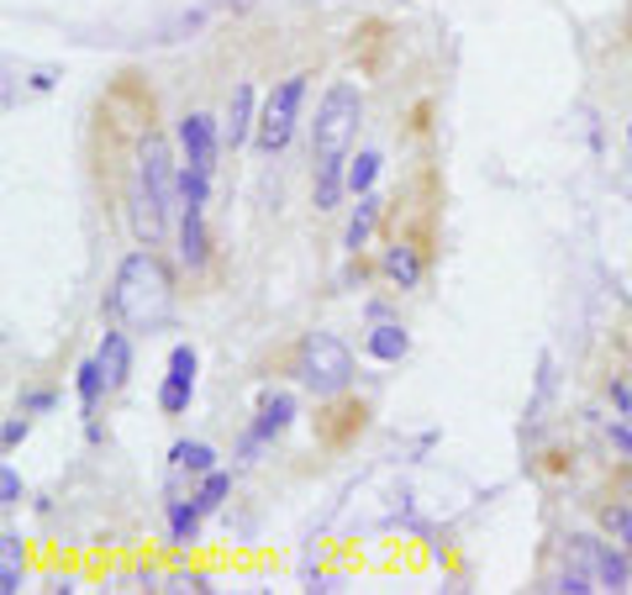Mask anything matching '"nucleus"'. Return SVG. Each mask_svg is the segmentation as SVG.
I'll list each match as a JSON object with an SVG mask.
<instances>
[{"mask_svg": "<svg viewBox=\"0 0 632 595\" xmlns=\"http://www.w3.org/2000/svg\"><path fill=\"white\" fill-rule=\"evenodd\" d=\"M170 591H211V580H206V574H190V570H185V574H174V580H170Z\"/></svg>", "mask_w": 632, "mask_h": 595, "instance_id": "23", "label": "nucleus"}, {"mask_svg": "<svg viewBox=\"0 0 632 595\" xmlns=\"http://www.w3.org/2000/svg\"><path fill=\"white\" fill-rule=\"evenodd\" d=\"M22 574H26V548L17 532H6V538H0V591L17 595L22 591Z\"/></svg>", "mask_w": 632, "mask_h": 595, "instance_id": "15", "label": "nucleus"}, {"mask_svg": "<svg viewBox=\"0 0 632 595\" xmlns=\"http://www.w3.org/2000/svg\"><path fill=\"white\" fill-rule=\"evenodd\" d=\"M611 443H617V448L632 458V432H628V428H611Z\"/></svg>", "mask_w": 632, "mask_h": 595, "instance_id": "25", "label": "nucleus"}, {"mask_svg": "<svg viewBox=\"0 0 632 595\" xmlns=\"http://www.w3.org/2000/svg\"><path fill=\"white\" fill-rule=\"evenodd\" d=\"M200 506H195V496L190 500H170V543L174 548H195L200 543Z\"/></svg>", "mask_w": 632, "mask_h": 595, "instance_id": "14", "label": "nucleus"}, {"mask_svg": "<svg viewBox=\"0 0 632 595\" xmlns=\"http://www.w3.org/2000/svg\"><path fill=\"white\" fill-rule=\"evenodd\" d=\"M0 506H22V475L11 464L0 469Z\"/></svg>", "mask_w": 632, "mask_h": 595, "instance_id": "21", "label": "nucleus"}, {"mask_svg": "<svg viewBox=\"0 0 632 595\" xmlns=\"http://www.w3.org/2000/svg\"><path fill=\"white\" fill-rule=\"evenodd\" d=\"M195 369H200V354H195L190 343H179L170 354V375L159 385V405H164V416H179L195 396Z\"/></svg>", "mask_w": 632, "mask_h": 595, "instance_id": "6", "label": "nucleus"}, {"mask_svg": "<svg viewBox=\"0 0 632 595\" xmlns=\"http://www.w3.org/2000/svg\"><path fill=\"white\" fill-rule=\"evenodd\" d=\"M74 390H79V405H85V411H96L100 390H111V385H106V369H100V358H85V364L74 369Z\"/></svg>", "mask_w": 632, "mask_h": 595, "instance_id": "18", "label": "nucleus"}, {"mask_svg": "<svg viewBox=\"0 0 632 595\" xmlns=\"http://www.w3.org/2000/svg\"><path fill=\"white\" fill-rule=\"evenodd\" d=\"M111 311L122 316L132 333H153L159 322H170L174 311V274L170 263L159 259L153 248H138L127 253L122 269H117V285H111Z\"/></svg>", "mask_w": 632, "mask_h": 595, "instance_id": "1", "label": "nucleus"}, {"mask_svg": "<svg viewBox=\"0 0 632 595\" xmlns=\"http://www.w3.org/2000/svg\"><path fill=\"white\" fill-rule=\"evenodd\" d=\"M132 206H138L132 212L138 216V238L148 248H159L174 206H179V169H174L164 138H143V148H138V191H132Z\"/></svg>", "mask_w": 632, "mask_h": 595, "instance_id": "2", "label": "nucleus"}, {"mask_svg": "<svg viewBox=\"0 0 632 595\" xmlns=\"http://www.w3.org/2000/svg\"><path fill=\"white\" fill-rule=\"evenodd\" d=\"M301 100H306V74H291V79H280L274 85V96L264 100V111H259V127H253V143L259 153H285L295 138V121H301Z\"/></svg>", "mask_w": 632, "mask_h": 595, "instance_id": "5", "label": "nucleus"}, {"mask_svg": "<svg viewBox=\"0 0 632 595\" xmlns=\"http://www.w3.org/2000/svg\"><path fill=\"white\" fill-rule=\"evenodd\" d=\"M48 405H53V396H48V390H32V396H26V401H22V411H48Z\"/></svg>", "mask_w": 632, "mask_h": 595, "instance_id": "24", "label": "nucleus"}, {"mask_svg": "<svg viewBox=\"0 0 632 595\" xmlns=\"http://www.w3.org/2000/svg\"><path fill=\"white\" fill-rule=\"evenodd\" d=\"M380 153H359V159H348V191L353 195H369L374 191V180H380Z\"/></svg>", "mask_w": 632, "mask_h": 595, "instance_id": "20", "label": "nucleus"}, {"mask_svg": "<svg viewBox=\"0 0 632 595\" xmlns=\"http://www.w3.org/2000/svg\"><path fill=\"white\" fill-rule=\"evenodd\" d=\"M170 464L174 469H190V475H211V469H217V453H211V443H174Z\"/></svg>", "mask_w": 632, "mask_h": 595, "instance_id": "16", "label": "nucleus"}, {"mask_svg": "<svg viewBox=\"0 0 632 595\" xmlns=\"http://www.w3.org/2000/svg\"><path fill=\"white\" fill-rule=\"evenodd\" d=\"M253 127H259V121H253V85L243 79V85L232 90V100H227V121H221V143H227V148H243Z\"/></svg>", "mask_w": 632, "mask_h": 595, "instance_id": "9", "label": "nucleus"}, {"mask_svg": "<svg viewBox=\"0 0 632 595\" xmlns=\"http://www.w3.org/2000/svg\"><path fill=\"white\" fill-rule=\"evenodd\" d=\"M96 358H100V369H106V385H111V390H122V385L132 380V337L127 333H100Z\"/></svg>", "mask_w": 632, "mask_h": 595, "instance_id": "8", "label": "nucleus"}, {"mask_svg": "<svg viewBox=\"0 0 632 595\" xmlns=\"http://www.w3.org/2000/svg\"><path fill=\"white\" fill-rule=\"evenodd\" d=\"M232 496V475L227 469H211V475L200 479V490H195V506L211 517V511H221V500Z\"/></svg>", "mask_w": 632, "mask_h": 595, "instance_id": "19", "label": "nucleus"}, {"mask_svg": "<svg viewBox=\"0 0 632 595\" xmlns=\"http://www.w3.org/2000/svg\"><path fill=\"white\" fill-rule=\"evenodd\" d=\"M295 422V396H285V390H274V396H264V405H259V422H253V437L248 443H269V437H280V432Z\"/></svg>", "mask_w": 632, "mask_h": 595, "instance_id": "10", "label": "nucleus"}, {"mask_svg": "<svg viewBox=\"0 0 632 595\" xmlns=\"http://www.w3.org/2000/svg\"><path fill=\"white\" fill-rule=\"evenodd\" d=\"M380 195L369 191V195H359V212H353V221H348V232H342V248L348 253H359V248H369V238H374V227H380Z\"/></svg>", "mask_w": 632, "mask_h": 595, "instance_id": "12", "label": "nucleus"}, {"mask_svg": "<svg viewBox=\"0 0 632 595\" xmlns=\"http://www.w3.org/2000/svg\"><path fill=\"white\" fill-rule=\"evenodd\" d=\"M0 443H6V453L17 448V443H26V416H11V422H6V432H0Z\"/></svg>", "mask_w": 632, "mask_h": 595, "instance_id": "22", "label": "nucleus"}, {"mask_svg": "<svg viewBox=\"0 0 632 595\" xmlns=\"http://www.w3.org/2000/svg\"><path fill=\"white\" fill-rule=\"evenodd\" d=\"M611 401L622 405V411H632V390H628V385H617V390H611Z\"/></svg>", "mask_w": 632, "mask_h": 595, "instance_id": "26", "label": "nucleus"}, {"mask_svg": "<svg viewBox=\"0 0 632 595\" xmlns=\"http://www.w3.org/2000/svg\"><path fill=\"white\" fill-rule=\"evenodd\" d=\"M301 385L312 396H342L353 385V348L333 333H312L301 343V364H295Z\"/></svg>", "mask_w": 632, "mask_h": 595, "instance_id": "4", "label": "nucleus"}, {"mask_svg": "<svg viewBox=\"0 0 632 595\" xmlns=\"http://www.w3.org/2000/svg\"><path fill=\"white\" fill-rule=\"evenodd\" d=\"M364 121V90L353 79H333V90L322 96L312 121V159L316 164H348V148L359 138Z\"/></svg>", "mask_w": 632, "mask_h": 595, "instance_id": "3", "label": "nucleus"}, {"mask_svg": "<svg viewBox=\"0 0 632 595\" xmlns=\"http://www.w3.org/2000/svg\"><path fill=\"white\" fill-rule=\"evenodd\" d=\"M179 148H185V164L190 169H217V148H221V127L217 117H206V111H190V117L179 121Z\"/></svg>", "mask_w": 632, "mask_h": 595, "instance_id": "7", "label": "nucleus"}, {"mask_svg": "<svg viewBox=\"0 0 632 595\" xmlns=\"http://www.w3.org/2000/svg\"><path fill=\"white\" fill-rule=\"evenodd\" d=\"M596 580H601V591H628V559L617 553V548H596Z\"/></svg>", "mask_w": 632, "mask_h": 595, "instance_id": "17", "label": "nucleus"}, {"mask_svg": "<svg viewBox=\"0 0 632 595\" xmlns=\"http://www.w3.org/2000/svg\"><path fill=\"white\" fill-rule=\"evenodd\" d=\"M385 274L401 290H416L422 285V253H416L412 242H390L385 248Z\"/></svg>", "mask_w": 632, "mask_h": 595, "instance_id": "13", "label": "nucleus"}, {"mask_svg": "<svg viewBox=\"0 0 632 595\" xmlns=\"http://www.w3.org/2000/svg\"><path fill=\"white\" fill-rule=\"evenodd\" d=\"M364 348H369V358H380V364H401V358L412 354V337H406L401 322H374Z\"/></svg>", "mask_w": 632, "mask_h": 595, "instance_id": "11", "label": "nucleus"}]
</instances>
